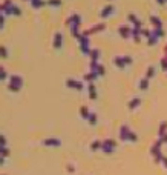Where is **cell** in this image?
I'll list each match as a JSON object with an SVG mask.
<instances>
[{
  "instance_id": "6da1fadb",
  "label": "cell",
  "mask_w": 167,
  "mask_h": 175,
  "mask_svg": "<svg viewBox=\"0 0 167 175\" xmlns=\"http://www.w3.org/2000/svg\"><path fill=\"white\" fill-rule=\"evenodd\" d=\"M65 25H66V26H69V28H71L72 25H77V26H80V25H81V17H80L78 14H71V16H69V17L66 19Z\"/></svg>"
},
{
  "instance_id": "7a4b0ae2",
  "label": "cell",
  "mask_w": 167,
  "mask_h": 175,
  "mask_svg": "<svg viewBox=\"0 0 167 175\" xmlns=\"http://www.w3.org/2000/svg\"><path fill=\"white\" fill-rule=\"evenodd\" d=\"M9 86H14V88L20 89V88L23 86V80H22V77L17 75V74H12V75L9 77Z\"/></svg>"
},
{
  "instance_id": "3957f363",
  "label": "cell",
  "mask_w": 167,
  "mask_h": 175,
  "mask_svg": "<svg viewBox=\"0 0 167 175\" xmlns=\"http://www.w3.org/2000/svg\"><path fill=\"white\" fill-rule=\"evenodd\" d=\"M12 5H14L12 0H2V2H0V12H3L5 16H9V9H11Z\"/></svg>"
},
{
  "instance_id": "277c9868",
  "label": "cell",
  "mask_w": 167,
  "mask_h": 175,
  "mask_svg": "<svg viewBox=\"0 0 167 175\" xmlns=\"http://www.w3.org/2000/svg\"><path fill=\"white\" fill-rule=\"evenodd\" d=\"M61 45H63V34L57 31V32L54 34V42H52V46H54L55 49H60V48H61Z\"/></svg>"
},
{
  "instance_id": "5b68a950",
  "label": "cell",
  "mask_w": 167,
  "mask_h": 175,
  "mask_svg": "<svg viewBox=\"0 0 167 175\" xmlns=\"http://www.w3.org/2000/svg\"><path fill=\"white\" fill-rule=\"evenodd\" d=\"M118 32L123 38H129L130 37V32H132V28H129L127 25H121L120 28H118Z\"/></svg>"
},
{
  "instance_id": "8992f818",
  "label": "cell",
  "mask_w": 167,
  "mask_h": 175,
  "mask_svg": "<svg viewBox=\"0 0 167 175\" xmlns=\"http://www.w3.org/2000/svg\"><path fill=\"white\" fill-rule=\"evenodd\" d=\"M113 5H106L104 8H103L101 9V12H100V17L101 19H106V17H109L110 14H112V12H113Z\"/></svg>"
},
{
  "instance_id": "52a82bcc",
  "label": "cell",
  "mask_w": 167,
  "mask_h": 175,
  "mask_svg": "<svg viewBox=\"0 0 167 175\" xmlns=\"http://www.w3.org/2000/svg\"><path fill=\"white\" fill-rule=\"evenodd\" d=\"M104 28H106V23L104 22H100V23H95L92 28H89V32H91V34L100 32V31H104Z\"/></svg>"
},
{
  "instance_id": "ba28073f",
  "label": "cell",
  "mask_w": 167,
  "mask_h": 175,
  "mask_svg": "<svg viewBox=\"0 0 167 175\" xmlns=\"http://www.w3.org/2000/svg\"><path fill=\"white\" fill-rule=\"evenodd\" d=\"M113 146H115V141H112V140H106L104 143H103L101 149L104 151L106 154H110V152H112V149H113Z\"/></svg>"
},
{
  "instance_id": "9c48e42d",
  "label": "cell",
  "mask_w": 167,
  "mask_h": 175,
  "mask_svg": "<svg viewBox=\"0 0 167 175\" xmlns=\"http://www.w3.org/2000/svg\"><path fill=\"white\" fill-rule=\"evenodd\" d=\"M43 144L45 146H60L61 141L58 138H46V140H43Z\"/></svg>"
},
{
  "instance_id": "30bf717a",
  "label": "cell",
  "mask_w": 167,
  "mask_h": 175,
  "mask_svg": "<svg viewBox=\"0 0 167 175\" xmlns=\"http://www.w3.org/2000/svg\"><path fill=\"white\" fill-rule=\"evenodd\" d=\"M150 23L153 25V28H163V22L157 16H150Z\"/></svg>"
},
{
  "instance_id": "8fae6325",
  "label": "cell",
  "mask_w": 167,
  "mask_h": 175,
  "mask_svg": "<svg viewBox=\"0 0 167 175\" xmlns=\"http://www.w3.org/2000/svg\"><path fill=\"white\" fill-rule=\"evenodd\" d=\"M127 19H129V22L133 23V26H136V28H141V20H139L135 14H132V12H130V14L127 16Z\"/></svg>"
},
{
  "instance_id": "7c38bea8",
  "label": "cell",
  "mask_w": 167,
  "mask_h": 175,
  "mask_svg": "<svg viewBox=\"0 0 167 175\" xmlns=\"http://www.w3.org/2000/svg\"><path fill=\"white\" fill-rule=\"evenodd\" d=\"M87 91H89V97H91V100H95V98H97V89H95V85H94V83H89Z\"/></svg>"
},
{
  "instance_id": "4fadbf2b",
  "label": "cell",
  "mask_w": 167,
  "mask_h": 175,
  "mask_svg": "<svg viewBox=\"0 0 167 175\" xmlns=\"http://www.w3.org/2000/svg\"><path fill=\"white\" fill-rule=\"evenodd\" d=\"M98 77H100V75H98L97 72H92V71H91V72L84 74V77H83V78H84V80H87L89 83H94V80H95V78H98Z\"/></svg>"
},
{
  "instance_id": "5bb4252c",
  "label": "cell",
  "mask_w": 167,
  "mask_h": 175,
  "mask_svg": "<svg viewBox=\"0 0 167 175\" xmlns=\"http://www.w3.org/2000/svg\"><path fill=\"white\" fill-rule=\"evenodd\" d=\"M77 40H78V45H80V46H87V45H89V37L84 35L83 32L80 34V37L77 38Z\"/></svg>"
},
{
  "instance_id": "9a60e30c",
  "label": "cell",
  "mask_w": 167,
  "mask_h": 175,
  "mask_svg": "<svg viewBox=\"0 0 167 175\" xmlns=\"http://www.w3.org/2000/svg\"><path fill=\"white\" fill-rule=\"evenodd\" d=\"M69 29H71V34H72V37H75V38H78V37H80V34H81V32H80V26L72 25Z\"/></svg>"
},
{
  "instance_id": "2e32d148",
  "label": "cell",
  "mask_w": 167,
  "mask_h": 175,
  "mask_svg": "<svg viewBox=\"0 0 167 175\" xmlns=\"http://www.w3.org/2000/svg\"><path fill=\"white\" fill-rule=\"evenodd\" d=\"M11 14H12V16H16V17H19V16L22 14V9H20L17 5H12L11 9H9V16H11Z\"/></svg>"
},
{
  "instance_id": "e0dca14e",
  "label": "cell",
  "mask_w": 167,
  "mask_h": 175,
  "mask_svg": "<svg viewBox=\"0 0 167 175\" xmlns=\"http://www.w3.org/2000/svg\"><path fill=\"white\" fill-rule=\"evenodd\" d=\"M100 49H91V54H89V57H91V60H95V62H98V59H100Z\"/></svg>"
},
{
  "instance_id": "ac0fdd59",
  "label": "cell",
  "mask_w": 167,
  "mask_h": 175,
  "mask_svg": "<svg viewBox=\"0 0 167 175\" xmlns=\"http://www.w3.org/2000/svg\"><path fill=\"white\" fill-rule=\"evenodd\" d=\"M80 115H81V118L87 120L89 115H91V112H89V109H87L86 106H81V107H80Z\"/></svg>"
},
{
  "instance_id": "d6986e66",
  "label": "cell",
  "mask_w": 167,
  "mask_h": 175,
  "mask_svg": "<svg viewBox=\"0 0 167 175\" xmlns=\"http://www.w3.org/2000/svg\"><path fill=\"white\" fill-rule=\"evenodd\" d=\"M129 135H130V132H129V129H127V126H123L121 131H120V137H121L123 140H126Z\"/></svg>"
},
{
  "instance_id": "ffe728a7",
  "label": "cell",
  "mask_w": 167,
  "mask_h": 175,
  "mask_svg": "<svg viewBox=\"0 0 167 175\" xmlns=\"http://www.w3.org/2000/svg\"><path fill=\"white\" fill-rule=\"evenodd\" d=\"M46 3L43 2V0H31V6L32 8H42V6H45Z\"/></svg>"
},
{
  "instance_id": "44dd1931",
  "label": "cell",
  "mask_w": 167,
  "mask_h": 175,
  "mask_svg": "<svg viewBox=\"0 0 167 175\" xmlns=\"http://www.w3.org/2000/svg\"><path fill=\"white\" fill-rule=\"evenodd\" d=\"M147 88H149V78H141V82H139V89L146 91Z\"/></svg>"
},
{
  "instance_id": "7402d4cb",
  "label": "cell",
  "mask_w": 167,
  "mask_h": 175,
  "mask_svg": "<svg viewBox=\"0 0 167 175\" xmlns=\"http://www.w3.org/2000/svg\"><path fill=\"white\" fill-rule=\"evenodd\" d=\"M113 63L117 65L118 68H124V66H126V65H124V62H123V57H120V56L113 59Z\"/></svg>"
},
{
  "instance_id": "603a6c76",
  "label": "cell",
  "mask_w": 167,
  "mask_h": 175,
  "mask_svg": "<svg viewBox=\"0 0 167 175\" xmlns=\"http://www.w3.org/2000/svg\"><path fill=\"white\" fill-rule=\"evenodd\" d=\"M0 57H2V59L8 57V49H6L5 45H0Z\"/></svg>"
},
{
  "instance_id": "cb8c5ba5",
  "label": "cell",
  "mask_w": 167,
  "mask_h": 175,
  "mask_svg": "<svg viewBox=\"0 0 167 175\" xmlns=\"http://www.w3.org/2000/svg\"><path fill=\"white\" fill-rule=\"evenodd\" d=\"M9 155V149H8V147L6 146H0V157H8Z\"/></svg>"
},
{
  "instance_id": "d4e9b609",
  "label": "cell",
  "mask_w": 167,
  "mask_h": 175,
  "mask_svg": "<svg viewBox=\"0 0 167 175\" xmlns=\"http://www.w3.org/2000/svg\"><path fill=\"white\" fill-rule=\"evenodd\" d=\"M101 146H103V143H101V141H98V140H95V141H92V143H91V149H92V151H97V149H100Z\"/></svg>"
},
{
  "instance_id": "484cf974",
  "label": "cell",
  "mask_w": 167,
  "mask_h": 175,
  "mask_svg": "<svg viewBox=\"0 0 167 175\" xmlns=\"http://www.w3.org/2000/svg\"><path fill=\"white\" fill-rule=\"evenodd\" d=\"M155 37H164V31L163 28H153V32H152Z\"/></svg>"
},
{
  "instance_id": "4316f807",
  "label": "cell",
  "mask_w": 167,
  "mask_h": 175,
  "mask_svg": "<svg viewBox=\"0 0 167 175\" xmlns=\"http://www.w3.org/2000/svg\"><path fill=\"white\" fill-rule=\"evenodd\" d=\"M89 66H91V71H92V72H97V71H98L100 63H98V62H95V60H91V65H89Z\"/></svg>"
},
{
  "instance_id": "83f0119b",
  "label": "cell",
  "mask_w": 167,
  "mask_h": 175,
  "mask_svg": "<svg viewBox=\"0 0 167 175\" xmlns=\"http://www.w3.org/2000/svg\"><path fill=\"white\" fill-rule=\"evenodd\" d=\"M66 86H68V88H75V86H77V80H74V78H66Z\"/></svg>"
},
{
  "instance_id": "f1b7e54d",
  "label": "cell",
  "mask_w": 167,
  "mask_h": 175,
  "mask_svg": "<svg viewBox=\"0 0 167 175\" xmlns=\"http://www.w3.org/2000/svg\"><path fill=\"white\" fill-rule=\"evenodd\" d=\"M46 5H49V6H60L61 5V0H48Z\"/></svg>"
},
{
  "instance_id": "f546056e",
  "label": "cell",
  "mask_w": 167,
  "mask_h": 175,
  "mask_svg": "<svg viewBox=\"0 0 167 175\" xmlns=\"http://www.w3.org/2000/svg\"><path fill=\"white\" fill-rule=\"evenodd\" d=\"M153 74H155V68H153V66H149V68H147V72H146V78L153 77Z\"/></svg>"
},
{
  "instance_id": "4dcf8cb0",
  "label": "cell",
  "mask_w": 167,
  "mask_h": 175,
  "mask_svg": "<svg viewBox=\"0 0 167 175\" xmlns=\"http://www.w3.org/2000/svg\"><path fill=\"white\" fill-rule=\"evenodd\" d=\"M157 42H158V37H155V35H153V34H152V35L149 37V40H147V43H149L150 46H153V45H155Z\"/></svg>"
},
{
  "instance_id": "1f68e13d",
  "label": "cell",
  "mask_w": 167,
  "mask_h": 175,
  "mask_svg": "<svg viewBox=\"0 0 167 175\" xmlns=\"http://www.w3.org/2000/svg\"><path fill=\"white\" fill-rule=\"evenodd\" d=\"M138 104H139V98H132L130 103H129V107H130V109H133V107H136Z\"/></svg>"
},
{
  "instance_id": "d6a6232c",
  "label": "cell",
  "mask_w": 167,
  "mask_h": 175,
  "mask_svg": "<svg viewBox=\"0 0 167 175\" xmlns=\"http://www.w3.org/2000/svg\"><path fill=\"white\" fill-rule=\"evenodd\" d=\"M87 122L91 123V125H95V123H97V114H91V115H89Z\"/></svg>"
},
{
  "instance_id": "836d02e7",
  "label": "cell",
  "mask_w": 167,
  "mask_h": 175,
  "mask_svg": "<svg viewBox=\"0 0 167 175\" xmlns=\"http://www.w3.org/2000/svg\"><path fill=\"white\" fill-rule=\"evenodd\" d=\"M161 68H163L164 71H167V54L161 59Z\"/></svg>"
},
{
  "instance_id": "e575fe53",
  "label": "cell",
  "mask_w": 167,
  "mask_h": 175,
  "mask_svg": "<svg viewBox=\"0 0 167 175\" xmlns=\"http://www.w3.org/2000/svg\"><path fill=\"white\" fill-rule=\"evenodd\" d=\"M97 74H98V75H104V74H106V69H104V66H103V65H100V66H98Z\"/></svg>"
},
{
  "instance_id": "d590c367",
  "label": "cell",
  "mask_w": 167,
  "mask_h": 175,
  "mask_svg": "<svg viewBox=\"0 0 167 175\" xmlns=\"http://www.w3.org/2000/svg\"><path fill=\"white\" fill-rule=\"evenodd\" d=\"M123 62H124V65H130V63H132V57H129V56H123Z\"/></svg>"
},
{
  "instance_id": "8d00e7d4",
  "label": "cell",
  "mask_w": 167,
  "mask_h": 175,
  "mask_svg": "<svg viewBox=\"0 0 167 175\" xmlns=\"http://www.w3.org/2000/svg\"><path fill=\"white\" fill-rule=\"evenodd\" d=\"M141 35H144V37H150V35H152V32H150V31H147V29H141Z\"/></svg>"
},
{
  "instance_id": "74e56055",
  "label": "cell",
  "mask_w": 167,
  "mask_h": 175,
  "mask_svg": "<svg viewBox=\"0 0 167 175\" xmlns=\"http://www.w3.org/2000/svg\"><path fill=\"white\" fill-rule=\"evenodd\" d=\"M0 146H6V138H5V135H0Z\"/></svg>"
},
{
  "instance_id": "f35d334b",
  "label": "cell",
  "mask_w": 167,
  "mask_h": 175,
  "mask_svg": "<svg viewBox=\"0 0 167 175\" xmlns=\"http://www.w3.org/2000/svg\"><path fill=\"white\" fill-rule=\"evenodd\" d=\"M6 77H8V74H6V71H5V69H3V71H2V72H0V80H5V78H6Z\"/></svg>"
},
{
  "instance_id": "ab89813d",
  "label": "cell",
  "mask_w": 167,
  "mask_h": 175,
  "mask_svg": "<svg viewBox=\"0 0 167 175\" xmlns=\"http://www.w3.org/2000/svg\"><path fill=\"white\" fill-rule=\"evenodd\" d=\"M75 89H77V91H81V89H83V83H81V82H77V86H75Z\"/></svg>"
},
{
  "instance_id": "60d3db41",
  "label": "cell",
  "mask_w": 167,
  "mask_h": 175,
  "mask_svg": "<svg viewBox=\"0 0 167 175\" xmlns=\"http://www.w3.org/2000/svg\"><path fill=\"white\" fill-rule=\"evenodd\" d=\"M0 23H5V14L3 12H0Z\"/></svg>"
},
{
  "instance_id": "b9f144b4",
  "label": "cell",
  "mask_w": 167,
  "mask_h": 175,
  "mask_svg": "<svg viewBox=\"0 0 167 175\" xmlns=\"http://www.w3.org/2000/svg\"><path fill=\"white\" fill-rule=\"evenodd\" d=\"M129 138H130V141H136V135H133V134H130Z\"/></svg>"
},
{
  "instance_id": "7bdbcfd3",
  "label": "cell",
  "mask_w": 167,
  "mask_h": 175,
  "mask_svg": "<svg viewBox=\"0 0 167 175\" xmlns=\"http://www.w3.org/2000/svg\"><path fill=\"white\" fill-rule=\"evenodd\" d=\"M164 131H166V123H163V125H161V129H160V134H163Z\"/></svg>"
},
{
  "instance_id": "ee69618b",
  "label": "cell",
  "mask_w": 167,
  "mask_h": 175,
  "mask_svg": "<svg viewBox=\"0 0 167 175\" xmlns=\"http://www.w3.org/2000/svg\"><path fill=\"white\" fill-rule=\"evenodd\" d=\"M74 170H75V169H74L71 164H68V172H74Z\"/></svg>"
},
{
  "instance_id": "f6af8a7d",
  "label": "cell",
  "mask_w": 167,
  "mask_h": 175,
  "mask_svg": "<svg viewBox=\"0 0 167 175\" xmlns=\"http://www.w3.org/2000/svg\"><path fill=\"white\" fill-rule=\"evenodd\" d=\"M3 161H5V158H3V157H0V166H3Z\"/></svg>"
},
{
  "instance_id": "bcb514c9",
  "label": "cell",
  "mask_w": 167,
  "mask_h": 175,
  "mask_svg": "<svg viewBox=\"0 0 167 175\" xmlns=\"http://www.w3.org/2000/svg\"><path fill=\"white\" fill-rule=\"evenodd\" d=\"M157 2H158L160 5H163V3H166V2H167V0H157Z\"/></svg>"
},
{
  "instance_id": "7dc6e473",
  "label": "cell",
  "mask_w": 167,
  "mask_h": 175,
  "mask_svg": "<svg viewBox=\"0 0 167 175\" xmlns=\"http://www.w3.org/2000/svg\"><path fill=\"white\" fill-rule=\"evenodd\" d=\"M3 28V23H0V29H2Z\"/></svg>"
},
{
  "instance_id": "c3c4849f",
  "label": "cell",
  "mask_w": 167,
  "mask_h": 175,
  "mask_svg": "<svg viewBox=\"0 0 167 175\" xmlns=\"http://www.w3.org/2000/svg\"><path fill=\"white\" fill-rule=\"evenodd\" d=\"M3 71V66H0V72H2Z\"/></svg>"
},
{
  "instance_id": "681fc988",
  "label": "cell",
  "mask_w": 167,
  "mask_h": 175,
  "mask_svg": "<svg viewBox=\"0 0 167 175\" xmlns=\"http://www.w3.org/2000/svg\"><path fill=\"white\" fill-rule=\"evenodd\" d=\"M29 2H31V0H29Z\"/></svg>"
}]
</instances>
